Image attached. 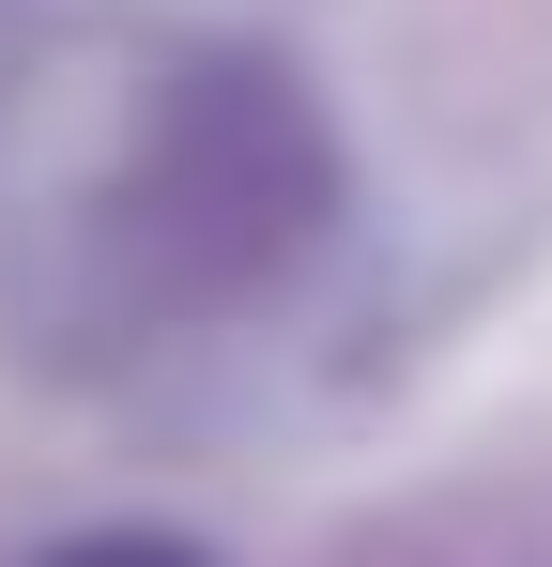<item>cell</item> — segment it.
I'll list each match as a JSON object with an SVG mask.
<instances>
[{"label": "cell", "mask_w": 552, "mask_h": 567, "mask_svg": "<svg viewBox=\"0 0 552 567\" xmlns=\"http://www.w3.org/2000/svg\"><path fill=\"white\" fill-rule=\"evenodd\" d=\"M78 567H184V553H78Z\"/></svg>", "instance_id": "obj_1"}]
</instances>
